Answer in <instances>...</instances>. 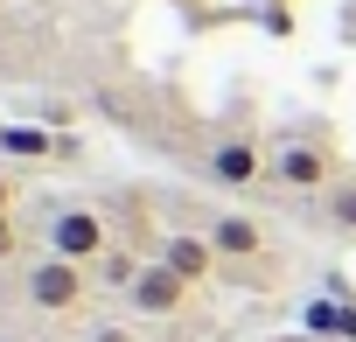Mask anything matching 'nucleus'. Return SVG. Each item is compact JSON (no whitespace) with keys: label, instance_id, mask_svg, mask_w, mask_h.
<instances>
[{"label":"nucleus","instance_id":"obj_14","mask_svg":"<svg viewBox=\"0 0 356 342\" xmlns=\"http://www.w3.org/2000/svg\"><path fill=\"white\" fill-rule=\"evenodd\" d=\"M342 342H356V307H349V314H342Z\"/></svg>","mask_w":356,"mask_h":342},{"label":"nucleus","instance_id":"obj_5","mask_svg":"<svg viewBox=\"0 0 356 342\" xmlns=\"http://www.w3.org/2000/svg\"><path fill=\"white\" fill-rule=\"evenodd\" d=\"M203 238L217 245V259H259V252H266V224L245 217V210H217V217L203 224Z\"/></svg>","mask_w":356,"mask_h":342},{"label":"nucleus","instance_id":"obj_9","mask_svg":"<svg viewBox=\"0 0 356 342\" xmlns=\"http://www.w3.org/2000/svg\"><path fill=\"white\" fill-rule=\"evenodd\" d=\"M349 307H356V300H335V293H328V300H307V307H300V328L342 342V314H349Z\"/></svg>","mask_w":356,"mask_h":342},{"label":"nucleus","instance_id":"obj_8","mask_svg":"<svg viewBox=\"0 0 356 342\" xmlns=\"http://www.w3.org/2000/svg\"><path fill=\"white\" fill-rule=\"evenodd\" d=\"M0 154H8V161H49L56 133L49 126H0Z\"/></svg>","mask_w":356,"mask_h":342},{"label":"nucleus","instance_id":"obj_15","mask_svg":"<svg viewBox=\"0 0 356 342\" xmlns=\"http://www.w3.org/2000/svg\"><path fill=\"white\" fill-rule=\"evenodd\" d=\"M98 342H126V328H98Z\"/></svg>","mask_w":356,"mask_h":342},{"label":"nucleus","instance_id":"obj_13","mask_svg":"<svg viewBox=\"0 0 356 342\" xmlns=\"http://www.w3.org/2000/svg\"><path fill=\"white\" fill-rule=\"evenodd\" d=\"M8 203H15V182H8V175H0V217H8Z\"/></svg>","mask_w":356,"mask_h":342},{"label":"nucleus","instance_id":"obj_10","mask_svg":"<svg viewBox=\"0 0 356 342\" xmlns=\"http://www.w3.org/2000/svg\"><path fill=\"white\" fill-rule=\"evenodd\" d=\"M140 272H147V266H133V252H105V266H98V286H112V293H133V286H140Z\"/></svg>","mask_w":356,"mask_h":342},{"label":"nucleus","instance_id":"obj_7","mask_svg":"<svg viewBox=\"0 0 356 342\" xmlns=\"http://www.w3.org/2000/svg\"><path fill=\"white\" fill-rule=\"evenodd\" d=\"M182 293H189V279H182V272H168V266L154 259V266L140 272V286H133L126 300H133L140 314H175V307H182Z\"/></svg>","mask_w":356,"mask_h":342},{"label":"nucleus","instance_id":"obj_4","mask_svg":"<svg viewBox=\"0 0 356 342\" xmlns=\"http://www.w3.org/2000/svg\"><path fill=\"white\" fill-rule=\"evenodd\" d=\"M22 293H29V307L35 314H70L77 300H84V266H70V259H35L29 266V279H22Z\"/></svg>","mask_w":356,"mask_h":342},{"label":"nucleus","instance_id":"obj_6","mask_svg":"<svg viewBox=\"0 0 356 342\" xmlns=\"http://www.w3.org/2000/svg\"><path fill=\"white\" fill-rule=\"evenodd\" d=\"M161 266H168V272H182L189 286H203L224 259H217V245H210L203 231H175V238H161Z\"/></svg>","mask_w":356,"mask_h":342},{"label":"nucleus","instance_id":"obj_3","mask_svg":"<svg viewBox=\"0 0 356 342\" xmlns=\"http://www.w3.org/2000/svg\"><path fill=\"white\" fill-rule=\"evenodd\" d=\"M273 182L280 189H328L335 182V154L321 147V140H307V133H293V140H280L273 147Z\"/></svg>","mask_w":356,"mask_h":342},{"label":"nucleus","instance_id":"obj_12","mask_svg":"<svg viewBox=\"0 0 356 342\" xmlns=\"http://www.w3.org/2000/svg\"><path fill=\"white\" fill-rule=\"evenodd\" d=\"M15 245H22L15 238V217H0V259H15Z\"/></svg>","mask_w":356,"mask_h":342},{"label":"nucleus","instance_id":"obj_11","mask_svg":"<svg viewBox=\"0 0 356 342\" xmlns=\"http://www.w3.org/2000/svg\"><path fill=\"white\" fill-rule=\"evenodd\" d=\"M328 224H335V231H349V238H356V182H342V189H335V196H328Z\"/></svg>","mask_w":356,"mask_h":342},{"label":"nucleus","instance_id":"obj_2","mask_svg":"<svg viewBox=\"0 0 356 342\" xmlns=\"http://www.w3.org/2000/svg\"><path fill=\"white\" fill-rule=\"evenodd\" d=\"M203 175H210L217 189H259V182L273 175V154H266L252 133H224V140L203 154Z\"/></svg>","mask_w":356,"mask_h":342},{"label":"nucleus","instance_id":"obj_1","mask_svg":"<svg viewBox=\"0 0 356 342\" xmlns=\"http://www.w3.org/2000/svg\"><path fill=\"white\" fill-rule=\"evenodd\" d=\"M49 252H56V259H70V266H84V272H98V266H105V252H112V231H105V217H98V210L70 203V210H56V217H49Z\"/></svg>","mask_w":356,"mask_h":342}]
</instances>
